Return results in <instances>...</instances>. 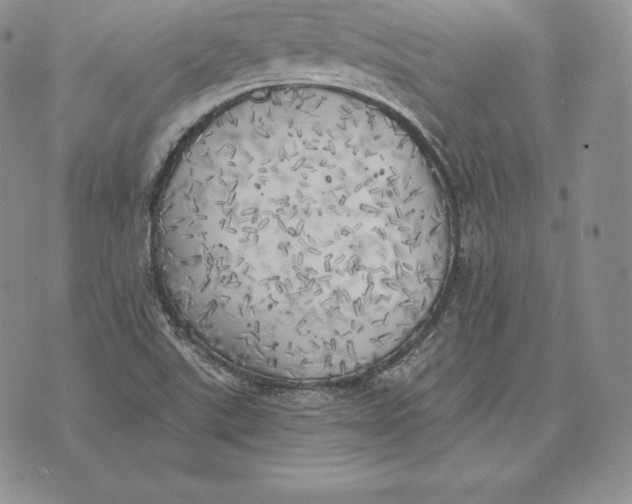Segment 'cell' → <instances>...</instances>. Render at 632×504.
<instances>
[{"mask_svg": "<svg viewBox=\"0 0 632 504\" xmlns=\"http://www.w3.org/2000/svg\"><path fill=\"white\" fill-rule=\"evenodd\" d=\"M154 260L174 305L248 373L353 375L422 323L451 259L428 159L387 109L317 85L235 100L175 158Z\"/></svg>", "mask_w": 632, "mask_h": 504, "instance_id": "6da1fadb", "label": "cell"}]
</instances>
